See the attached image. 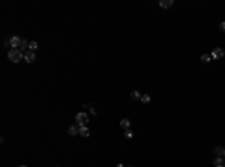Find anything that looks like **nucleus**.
<instances>
[{"mask_svg":"<svg viewBox=\"0 0 225 167\" xmlns=\"http://www.w3.org/2000/svg\"><path fill=\"white\" fill-rule=\"evenodd\" d=\"M8 58L11 60L12 63H20L21 60H24V54L21 52V49L12 48V49H9V52H8Z\"/></svg>","mask_w":225,"mask_h":167,"instance_id":"1","label":"nucleus"},{"mask_svg":"<svg viewBox=\"0 0 225 167\" xmlns=\"http://www.w3.org/2000/svg\"><path fill=\"white\" fill-rule=\"evenodd\" d=\"M87 122H89V115H87V113H84V112L77 113V116H75V124H77L78 127L87 125Z\"/></svg>","mask_w":225,"mask_h":167,"instance_id":"2","label":"nucleus"},{"mask_svg":"<svg viewBox=\"0 0 225 167\" xmlns=\"http://www.w3.org/2000/svg\"><path fill=\"white\" fill-rule=\"evenodd\" d=\"M21 42H23V39L20 37V36H12V37L9 39V45L12 46V48H15V49H20Z\"/></svg>","mask_w":225,"mask_h":167,"instance_id":"3","label":"nucleus"},{"mask_svg":"<svg viewBox=\"0 0 225 167\" xmlns=\"http://www.w3.org/2000/svg\"><path fill=\"white\" fill-rule=\"evenodd\" d=\"M224 55H225V52H224L222 48H215L213 52H212V58H213V60H219V58H222Z\"/></svg>","mask_w":225,"mask_h":167,"instance_id":"4","label":"nucleus"},{"mask_svg":"<svg viewBox=\"0 0 225 167\" xmlns=\"http://www.w3.org/2000/svg\"><path fill=\"white\" fill-rule=\"evenodd\" d=\"M24 60H26V61H27V63H33V61H35V60H36L35 52H33V51H27V52H26V54H24Z\"/></svg>","mask_w":225,"mask_h":167,"instance_id":"5","label":"nucleus"},{"mask_svg":"<svg viewBox=\"0 0 225 167\" xmlns=\"http://www.w3.org/2000/svg\"><path fill=\"white\" fill-rule=\"evenodd\" d=\"M78 134L83 136V137H89V136H90V130L87 128V125L80 127V131H78Z\"/></svg>","mask_w":225,"mask_h":167,"instance_id":"6","label":"nucleus"},{"mask_svg":"<svg viewBox=\"0 0 225 167\" xmlns=\"http://www.w3.org/2000/svg\"><path fill=\"white\" fill-rule=\"evenodd\" d=\"M78 131H80V127H78L77 124H75V125H69L68 133H69L71 136H75V134H78Z\"/></svg>","mask_w":225,"mask_h":167,"instance_id":"7","label":"nucleus"},{"mask_svg":"<svg viewBox=\"0 0 225 167\" xmlns=\"http://www.w3.org/2000/svg\"><path fill=\"white\" fill-rule=\"evenodd\" d=\"M120 127H122L123 130H129V127H131V121H129L128 118L122 119V121H120Z\"/></svg>","mask_w":225,"mask_h":167,"instance_id":"8","label":"nucleus"},{"mask_svg":"<svg viewBox=\"0 0 225 167\" xmlns=\"http://www.w3.org/2000/svg\"><path fill=\"white\" fill-rule=\"evenodd\" d=\"M159 5H161V8H170V6H173V0H161L159 2Z\"/></svg>","mask_w":225,"mask_h":167,"instance_id":"9","label":"nucleus"},{"mask_svg":"<svg viewBox=\"0 0 225 167\" xmlns=\"http://www.w3.org/2000/svg\"><path fill=\"white\" fill-rule=\"evenodd\" d=\"M200 60H201V63L207 64V63H210V61H212V55H209V54H203Z\"/></svg>","mask_w":225,"mask_h":167,"instance_id":"10","label":"nucleus"},{"mask_svg":"<svg viewBox=\"0 0 225 167\" xmlns=\"http://www.w3.org/2000/svg\"><path fill=\"white\" fill-rule=\"evenodd\" d=\"M213 164H215V166H222V164H224V157H219V155L215 157V158H213Z\"/></svg>","mask_w":225,"mask_h":167,"instance_id":"11","label":"nucleus"},{"mask_svg":"<svg viewBox=\"0 0 225 167\" xmlns=\"http://www.w3.org/2000/svg\"><path fill=\"white\" fill-rule=\"evenodd\" d=\"M131 98L132 100H141V94L138 91H132L131 92Z\"/></svg>","mask_w":225,"mask_h":167,"instance_id":"12","label":"nucleus"},{"mask_svg":"<svg viewBox=\"0 0 225 167\" xmlns=\"http://www.w3.org/2000/svg\"><path fill=\"white\" fill-rule=\"evenodd\" d=\"M36 49H38V42H35V41L30 42V43H29V51H33V52H35Z\"/></svg>","mask_w":225,"mask_h":167,"instance_id":"13","label":"nucleus"},{"mask_svg":"<svg viewBox=\"0 0 225 167\" xmlns=\"http://www.w3.org/2000/svg\"><path fill=\"white\" fill-rule=\"evenodd\" d=\"M224 151H225V149H224V148H221V146H218V148H215V152H216L219 157H224Z\"/></svg>","mask_w":225,"mask_h":167,"instance_id":"14","label":"nucleus"},{"mask_svg":"<svg viewBox=\"0 0 225 167\" xmlns=\"http://www.w3.org/2000/svg\"><path fill=\"white\" fill-rule=\"evenodd\" d=\"M20 48H21V52H23L24 49H27V48H29V42H27V41H24V39H23L21 46H20Z\"/></svg>","mask_w":225,"mask_h":167,"instance_id":"15","label":"nucleus"},{"mask_svg":"<svg viewBox=\"0 0 225 167\" xmlns=\"http://www.w3.org/2000/svg\"><path fill=\"white\" fill-rule=\"evenodd\" d=\"M141 102H143V103H149V102H150V96H149V94H143V96H141Z\"/></svg>","mask_w":225,"mask_h":167,"instance_id":"16","label":"nucleus"},{"mask_svg":"<svg viewBox=\"0 0 225 167\" xmlns=\"http://www.w3.org/2000/svg\"><path fill=\"white\" fill-rule=\"evenodd\" d=\"M132 136H134V133H132L131 130H126V131H125V137H126V139H131Z\"/></svg>","mask_w":225,"mask_h":167,"instance_id":"17","label":"nucleus"},{"mask_svg":"<svg viewBox=\"0 0 225 167\" xmlns=\"http://www.w3.org/2000/svg\"><path fill=\"white\" fill-rule=\"evenodd\" d=\"M219 30L221 31H225V23H221L219 24Z\"/></svg>","mask_w":225,"mask_h":167,"instance_id":"18","label":"nucleus"},{"mask_svg":"<svg viewBox=\"0 0 225 167\" xmlns=\"http://www.w3.org/2000/svg\"><path fill=\"white\" fill-rule=\"evenodd\" d=\"M117 167H125L123 164H117Z\"/></svg>","mask_w":225,"mask_h":167,"instance_id":"19","label":"nucleus"},{"mask_svg":"<svg viewBox=\"0 0 225 167\" xmlns=\"http://www.w3.org/2000/svg\"><path fill=\"white\" fill-rule=\"evenodd\" d=\"M216 167H224V164H222V166H216Z\"/></svg>","mask_w":225,"mask_h":167,"instance_id":"20","label":"nucleus"},{"mask_svg":"<svg viewBox=\"0 0 225 167\" xmlns=\"http://www.w3.org/2000/svg\"><path fill=\"white\" fill-rule=\"evenodd\" d=\"M20 167H27V166H20Z\"/></svg>","mask_w":225,"mask_h":167,"instance_id":"21","label":"nucleus"},{"mask_svg":"<svg viewBox=\"0 0 225 167\" xmlns=\"http://www.w3.org/2000/svg\"><path fill=\"white\" fill-rule=\"evenodd\" d=\"M224 157H225V151H224Z\"/></svg>","mask_w":225,"mask_h":167,"instance_id":"22","label":"nucleus"},{"mask_svg":"<svg viewBox=\"0 0 225 167\" xmlns=\"http://www.w3.org/2000/svg\"><path fill=\"white\" fill-rule=\"evenodd\" d=\"M224 167H225V164H224Z\"/></svg>","mask_w":225,"mask_h":167,"instance_id":"23","label":"nucleus"},{"mask_svg":"<svg viewBox=\"0 0 225 167\" xmlns=\"http://www.w3.org/2000/svg\"><path fill=\"white\" fill-rule=\"evenodd\" d=\"M129 167H131V166H129Z\"/></svg>","mask_w":225,"mask_h":167,"instance_id":"24","label":"nucleus"}]
</instances>
